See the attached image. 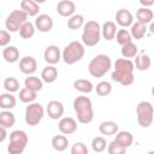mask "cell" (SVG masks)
<instances>
[{
    "instance_id": "6da1fadb",
    "label": "cell",
    "mask_w": 154,
    "mask_h": 154,
    "mask_svg": "<svg viewBox=\"0 0 154 154\" xmlns=\"http://www.w3.org/2000/svg\"><path fill=\"white\" fill-rule=\"evenodd\" d=\"M134 69H135V64L130 59L119 58L114 63V70L111 77L114 82H118L124 87L131 85L135 82Z\"/></svg>"
},
{
    "instance_id": "7a4b0ae2",
    "label": "cell",
    "mask_w": 154,
    "mask_h": 154,
    "mask_svg": "<svg viewBox=\"0 0 154 154\" xmlns=\"http://www.w3.org/2000/svg\"><path fill=\"white\" fill-rule=\"evenodd\" d=\"M73 109L81 124H89L94 119L93 102L88 96H77L73 100Z\"/></svg>"
},
{
    "instance_id": "3957f363",
    "label": "cell",
    "mask_w": 154,
    "mask_h": 154,
    "mask_svg": "<svg viewBox=\"0 0 154 154\" xmlns=\"http://www.w3.org/2000/svg\"><path fill=\"white\" fill-rule=\"evenodd\" d=\"M101 25L96 20H88L83 25L82 43L87 47L96 46L101 40Z\"/></svg>"
},
{
    "instance_id": "277c9868",
    "label": "cell",
    "mask_w": 154,
    "mask_h": 154,
    "mask_svg": "<svg viewBox=\"0 0 154 154\" xmlns=\"http://www.w3.org/2000/svg\"><path fill=\"white\" fill-rule=\"evenodd\" d=\"M111 67H112L111 58L106 54H97L89 61L88 71L93 77L101 78L111 70Z\"/></svg>"
},
{
    "instance_id": "5b68a950",
    "label": "cell",
    "mask_w": 154,
    "mask_h": 154,
    "mask_svg": "<svg viewBox=\"0 0 154 154\" xmlns=\"http://www.w3.org/2000/svg\"><path fill=\"white\" fill-rule=\"evenodd\" d=\"M84 53H85L84 45L79 41H72L64 48L61 54H63V60L65 64L73 65L78 63L79 60H82V58L84 57Z\"/></svg>"
},
{
    "instance_id": "8992f818",
    "label": "cell",
    "mask_w": 154,
    "mask_h": 154,
    "mask_svg": "<svg viewBox=\"0 0 154 154\" xmlns=\"http://www.w3.org/2000/svg\"><path fill=\"white\" fill-rule=\"evenodd\" d=\"M137 123L142 128H149L154 120V107L149 101H141L136 107Z\"/></svg>"
},
{
    "instance_id": "52a82bcc",
    "label": "cell",
    "mask_w": 154,
    "mask_h": 154,
    "mask_svg": "<svg viewBox=\"0 0 154 154\" xmlns=\"http://www.w3.org/2000/svg\"><path fill=\"white\" fill-rule=\"evenodd\" d=\"M28 144V135L23 130H14L10 134V144L7 152L10 154H22Z\"/></svg>"
},
{
    "instance_id": "ba28073f",
    "label": "cell",
    "mask_w": 154,
    "mask_h": 154,
    "mask_svg": "<svg viewBox=\"0 0 154 154\" xmlns=\"http://www.w3.org/2000/svg\"><path fill=\"white\" fill-rule=\"evenodd\" d=\"M28 13L24 12L22 8L20 10H13L6 18L5 20V26L10 32H17L20 30L22 25L26 22L28 19Z\"/></svg>"
},
{
    "instance_id": "9c48e42d",
    "label": "cell",
    "mask_w": 154,
    "mask_h": 154,
    "mask_svg": "<svg viewBox=\"0 0 154 154\" xmlns=\"http://www.w3.org/2000/svg\"><path fill=\"white\" fill-rule=\"evenodd\" d=\"M45 116V109L42 107L41 103L38 102H31V103H28L26 108H25V116H24V119H25V123L29 125V126H36L40 124V122L42 120Z\"/></svg>"
},
{
    "instance_id": "30bf717a",
    "label": "cell",
    "mask_w": 154,
    "mask_h": 154,
    "mask_svg": "<svg viewBox=\"0 0 154 154\" xmlns=\"http://www.w3.org/2000/svg\"><path fill=\"white\" fill-rule=\"evenodd\" d=\"M63 58V54L59 49L58 46L55 45H49L48 47H46L45 52H43V59L48 65H55L60 61V59Z\"/></svg>"
},
{
    "instance_id": "8fae6325",
    "label": "cell",
    "mask_w": 154,
    "mask_h": 154,
    "mask_svg": "<svg viewBox=\"0 0 154 154\" xmlns=\"http://www.w3.org/2000/svg\"><path fill=\"white\" fill-rule=\"evenodd\" d=\"M46 111H47V114H48V117L51 119L57 120V119L63 118L65 108H64V105L60 101H58V100H51L47 103Z\"/></svg>"
},
{
    "instance_id": "7c38bea8",
    "label": "cell",
    "mask_w": 154,
    "mask_h": 154,
    "mask_svg": "<svg viewBox=\"0 0 154 154\" xmlns=\"http://www.w3.org/2000/svg\"><path fill=\"white\" fill-rule=\"evenodd\" d=\"M19 70L24 75H34L37 70V61L34 57L26 55L19 60Z\"/></svg>"
},
{
    "instance_id": "4fadbf2b",
    "label": "cell",
    "mask_w": 154,
    "mask_h": 154,
    "mask_svg": "<svg viewBox=\"0 0 154 154\" xmlns=\"http://www.w3.org/2000/svg\"><path fill=\"white\" fill-rule=\"evenodd\" d=\"M58 129L64 135L75 134L77 130V122L71 117H63L58 123Z\"/></svg>"
},
{
    "instance_id": "5bb4252c",
    "label": "cell",
    "mask_w": 154,
    "mask_h": 154,
    "mask_svg": "<svg viewBox=\"0 0 154 154\" xmlns=\"http://www.w3.org/2000/svg\"><path fill=\"white\" fill-rule=\"evenodd\" d=\"M116 23L122 28H129L134 23V16L129 10L119 8L116 13Z\"/></svg>"
},
{
    "instance_id": "9a60e30c",
    "label": "cell",
    "mask_w": 154,
    "mask_h": 154,
    "mask_svg": "<svg viewBox=\"0 0 154 154\" xmlns=\"http://www.w3.org/2000/svg\"><path fill=\"white\" fill-rule=\"evenodd\" d=\"M35 26L38 31L41 32H48L52 30L53 28V19L51 16L46 14V13H41L38 16H36V19H35Z\"/></svg>"
},
{
    "instance_id": "2e32d148",
    "label": "cell",
    "mask_w": 154,
    "mask_h": 154,
    "mask_svg": "<svg viewBox=\"0 0 154 154\" xmlns=\"http://www.w3.org/2000/svg\"><path fill=\"white\" fill-rule=\"evenodd\" d=\"M76 5L71 0H61L57 4V12L61 17H71L75 14Z\"/></svg>"
},
{
    "instance_id": "e0dca14e",
    "label": "cell",
    "mask_w": 154,
    "mask_h": 154,
    "mask_svg": "<svg viewBox=\"0 0 154 154\" xmlns=\"http://www.w3.org/2000/svg\"><path fill=\"white\" fill-rule=\"evenodd\" d=\"M117 31H118V28H117L116 23L112 22V20L105 22L102 24V26H101V35L107 41H112L113 38H116Z\"/></svg>"
},
{
    "instance_id": "ac0fdd59",
    "label": "cell",
    "mask_w": 154,
    "mask_h": 154,
    "mask_svg": "<svg viewBox=\"0 0 154 154\" xmlns=\"http://www.w3.org/2000/svg\"><path fill=\"white\" fill-rule=\"evenodd\" d=\"M20 8L24 12H26L29 17H36L38 16V12H40V5L34 0H22Z\"/></svg>"
},
{
    "instance_id": "d6986e66",
    "label": "cell",
    "mask_w": 154,
    "mask_h": 154,
    "mask_svg": "<svg viewBox=\"0 0 154 154\" xmlns=\"http://www.w3.org/2000/svg\"><path fill=\"white\" fill-rule=\"evenodd\" d=\"M153 18H154V13L149 7H143L142 6L136 11V19L140 23H143V24L147 25L150 22H153Z\"/></svg>"
},
{
    "instance_id": "ffe728a7",
    "label": "cell",
    "mask_w": 154,
    "mask_h": 154,
    "mask_svg": "<svg viewBox=\"0 0 154 154\" xmlns=\"http://www.w3.org/2000/svg\"><path fill=\"white\" fill-rule=\"evenodd\" d=\"M99 131H100L102 135L112 136V135H116V134L119 131V128H118V124H117L116 122L105 120V122H102V123L99 125Z\"/></svg>"
},
{
    "instance_id": "44dd1931",
    "label": "cell",
    "mask_w": 154,
    "mask_h": 154,
    "mask_svg": "<svg viewBox=\"0 0 154 154\" xmlns=\"http://www.w3.org/2000/svg\"><path fill=\"white\" fill-rule=\"evenodd\" d=\"M2 58L7 63H16L19 60V51L14 46H6L2 49Z\"/></svg>"
},
{
    "instance_id": "7402d4cb",
    "label": "cell",
    "mask_w": 154,
    "mask_h": 154,
    "mask_svg": "<svg viewBox=\"0 0 154 154\" xmlns=\"http://www.w3.org/2000/svg\"><path fill=\"white\" fill-rule=\"evenodd\" d=\"M41 78L46 83H53L58 78V70L54 67V65H47L41 71Z\"/></svg>"
},
{
    "instance_id": "603a6c76",
    "label": "cell",
    "mask_w": 154,
    "mask_h": 154,
    "mask_svg": "<svg viewBox=\"0 0 154 154\" xmlns=\"http://www.w3.org/2000/svg\"><path fill=\"white\" fill-rule=\"evenodd\" d=\"M52 147L57 152H64L67 146H69V138L63 134V135H55L52 137Z\"/></svg>"
},
{
    "instance_id": "cb8c5ba5",
    "label": "cell",
    "mask_w": 154,
    "mask_h": 154,
    "mask_svg": "<svg viewBox=\"0 0 154 154\" xmlns=\"http://www.w3.org/2000/svg\"><path fill=\"white\" fill-rule=\"evenodd\" d=\"M73 88L79 91V93H83V94H89L94 90V84L89 81V79H84V78H79V79H76L73 82Z\"/></svg>"
},
{
    "instance_id": "d4e9b609",
    "label": "cell",
    "mask_w": 154,
    "mask_h": 154,
    "mask_svg": "<svg viewBox=\"0 0 154 154\" xmlns=\"http://www.w3.org/2000/svg\"><path fill=\"white\" fill-rule=\"evenodd\" d=\"M130 28H131V29H130L131 36H132V38H135V40H141V38H143L144 35H146V32H147V30H148L147 25L143 24V23H140V22L132 23V25H131Z\"/></svg>"
},
{
    "instance_id": "484cf974",
    "label": "cell",
    "mask_w": 154,
    "mask_h": 154,
    "mask_svg": "<svg viewBox=\"0 0 154 154\" xmlns=\"http://www.w3.org/2000/svg\"><path fill=\"white\" fill-rule=\"evenodd\" d=\"M24 87H26V88H29L34 91H40L43 88V81H42V78L29 75L24 81Z\"/></svg>"
},
{
    "instance_id": "4316f807",
    "label": "cell",
    "mask_w": 154,
    "mask_h": 154,
    "mask_svg": "<svg viewBox=\"0 0 154 154\" xmlns=\"http://www.w3.org/2000/svg\"><path fill=\"white\" fill-rule=\"evenodd\" d=\"M152 65V60H150V57L148 54H140V55H136L135 58V67L138 70V71H147Z\"/></svg>"
},
{
    "instance_id": "83f0119b",
    "label": "cell",
    "mask_w": 154,
    "mask_h": 154,
    "mask_svg": "<svg viewBox=\"0 0 154 154\" xmlns=\"http://www.w3.org/2000/svg\"><path fill=\"white\" fill-rule=\"evenodd\" d=\"M17 100L16 97L12 95V93H4L0 95V108L2 109H12L13 107H16Z\"/></svg>"
},
{
    "instance_id": "f1b7e54d",
    "label": "cell",
    "mask_w": 154,
    "mask_h": 154,
    "mask_svg": "<svg viewBox=\"0 0 154 154\" xmlns=\"http://www.w3.org/2000/svg\"><path fill=\"white\" fill-rule=\"evenodd\" d=\"M16 123V117L10 109H4L0 113V125L5 128H12Z\"/></svg>"
},
{
    "instance_id": "f546056e",
    "label": "cell",
    "mask_w": 154,
    "mask_h": 154,
    "mask_svg": "<svg viewBox=\"0 0 154 154\" xmlns=\"http://www.w3.org/2000/svg\"><path fill=\"white\" fill-rule=\"evenodd\" d=\"M18 96H19V100L22 102H24V103H31V102H34L36 100L37 91H34V90L24 87V88H22L19 90V95Z\"/></svg>"
},
{
    "instance_id": "4dcf8cb0",
    "label": "cell",
    "mask_w": 154,
    "mask_h": 154,
    "mask_svg": "<svg viewBox=\"0 0 154 154\" xmlns=\"http://www.w3.org/2000/svg\"><path fill=\"white\" fill-rule=\"evenodd\" d=\"M114 140L118 141L124 147L129 148L132 144V142H134V136H132V134L130 131H125L124 130V131H118L116 134V138Z\"/></svg>"
},
{
    "instance_id": "1f68e13d",
    "label": "cell",
    "mask_w": 154,
    "mask_h": 154,
    "mask_svg": "<svg viewBox=\"0 0 154 154\" xmlns=\"http://www.w3.org/2000/svg\"><path fill=\"white\" fill-rule=\"evenodd\" d=\"M35 30H36L35 24H32L31 22H28V20H26V22L22 25V28H20V30H19V35H20L22 38L29 40V38H31V37L35 35Z\"/></svg>"
},
{
    "instance_id": "d6a6232c",
    "label": "cell",
    "mask_w": 154,
    "mask_h": 154,
    "mask_svg": "<svg viewBox=\"0 0 154 154\" xmlns=\"http://www.w3.org/2000/svg\"><path fill=\"white\" fill-rule=\"evenodd\" d=\"M137 52H138L137 46H136L134 42H129V43L122 46V49H120L122 57H123V58H128V59H130V58H136Z\"/></svg>"
},
{
    "instance_id": "836d02e7",
    "label": "cell",
    "mask_w": 154,
    "mask_h": 154,
    "mask_svg": "<svg viewBox=\"0 0 154 154\" xmlns=\"http://www.w3.org/2000/svg\"><path fill=\"white\" fill-rule=\"evenodd\" d=\"M84 17L82 14H73L71 17H69L67 19V26L69 29L71 30H77V29H81L83 25H84Z\"/></svg>"
},
{
    "instance_id": "e575fe53",
    "label": "cell",
    "mask_w": 154,
    "mask_h": 154,
    "mask_svg": "<svg viewBox=\"0 0 154 154\" xmlns=\"http://www.w3.org/2000/svg\"><path fill=\"white\" fill-rule=\"evenodd\" d=\"M116 40L120 46H124L129 42H132V36L131 32L126 29H118L117 34H116Z\"/></svg>"
},
{
    "instance_id": "d590c367",
    "label": "cell",
    "mask_w": 154,
    "mask_h": 154,
    "mask_svg": "<svg viewBox=\"0 0 154 154\" xmlns=\"http://www.w3.org/2000/svg\"><path fill=\"white\" fill-rule=\"evenodd\" d=\"M95 90H96V94L99 96H107L112 93V85L107 81H101L96 84Z\"/></svg>"
},
{
    "instance_id": "8d00e7d4",
    "label": "cell",
    "mask_w": 154,
    "mask_h": 154,
    "mask_svg": "<svg viewBox=\"0 0 154 154\" xmlns=\"http://www.w3.org/2000/svg\"><path fill=\"white\" fill-rule=\"evenodd\" d=\"M4 88L8 93H16L19 90V82L14 77H7L4 79Z\"/></svg>"
},
{
    "instance_id": "74e56055",
    "label": "cell",
    "mask_w": 154,
    "mask_h": 154,
    "mask_svg": "<svg viewBox=\"0 0 154 154\" xmlns=\"http://www.w3.org/2000/svg\"><path fill=\"white\" fill-rule=\"evenodd\" d=\"M107 147V143H106V140L101 136H97V137H94L93 141H91V149L95 152V153H102Z\"/></svg>"
},
{
    "instance_id": "f35d334b",
    "label": "cell",
    "mask_w": 154,
    "mask_h": 154,
    "mask_svg": "<svg viewBox=\"0 0 154 154\" xmlns=\"http://www.w3.org/2000/svg\"><path fill=\"white\" fill-rule=\"evenodd\" d=\"M126 149H128L126 147H124L123 144H120L118 141L113 140L108 144V147H107V153L108 154H123V153L126 152Z\"/></svg>"
},
{
    "instance_id": "ab89813d",
    "label": "cell",
    "mask_w": 154,
    "mask_h": 154,
    "mask_svg": "<svg viewBox=\"0 0 154 154\" xmlns=\"http://www.w3.org/2000/svg\"><path fill=\"white\" fill-rule=\"evenodd\" d=\"M71 154H88V148L83 142H76L71 147Z\"/></svg>"
},
{
    "instance_id": "60d3db41",
    "label": "cell",
    "mask_w": 154,
    "mask_h": 154,
    "mask_svg": "<svg viewBox=\"0 0 154 154\" xmlns=\"http://www.w3.org/2000/svg\"><path fill=\"white\" fill-rule=\"evenodd\" d=\"M11 34L8 30H1L0 31V46L1 47H6L8 46L10 41H11Z\"/></svg>"
},
{
    "instance_id": "b9f144b4",
    "label": "cell",
    "mask_w": 154,
    "mask_h": 154,
    "mask_svg": "<svg viewBox=\"0 0 154 154\" xmlns=\"http://www.w3.org/2000/svg\"><path fill=\"white\" fill-rule=\"evenodd\" d=\"M6 137H7V128L0 125V142H4Z\"/></svg>"
},
{
    "instance_id": "7bdbcfd3",
    "label": "cell",
    "mask_w": 154,
    "mask_h": 154,
    "mask_svg": "<svg viewBox=\"0 0 154 154\" xmlns=\"http://www.w3.org/2000/svg\"><path fill=\"white\" fill-rule=\"evenodd\" d=\"M143 7H150L154 5V0H138Z\"/></svg>"
},
{
    "instance_id": "ee69618b",
    "label": "cell",
    "mask_w": 154,
    "mask_h": 154,
    "mask_svg": "<svg viewBox=\"0 0 154 154\" xmlns=\"http://www.w3.org/2000/svg\"><path fill=\"white\" fill-rule=\"evenodd\" d=\"M148 29H149L150 34H153V35H154V20L149 23V28H148Z\"/></svg>"
},
{
    "instance_id": "f6af8a7d",
    "label": "cell",
    "mask_w": 154,
    "mask_h": 154,
    "mask_svg": "<svg viewBox=\"0 0 154 154\" xmlns=\"http://www.w3.org/2000/svg\"><path fill=\"white\" fill-rule=\"evenodd\" d=\"M34 1H35V2H37L38 5H40V4H43V2H46V0H34Z\"/></svg>"
},
{
    "instance_id": "bcb514c9",
    "label": "cell",
    "mask_w": 154,
    "mask_h": 154,
    "mask_svg": "<svg viewBox=\"0 0 154 154\" xmlns=\"http://www.w3.org/2000/svg\"><path fill=\"white\" fill-rule=\"evenodd\" d=\"M152 95L154 96V85H153V88H152Z\"/></svg>"
}]
</instances>
